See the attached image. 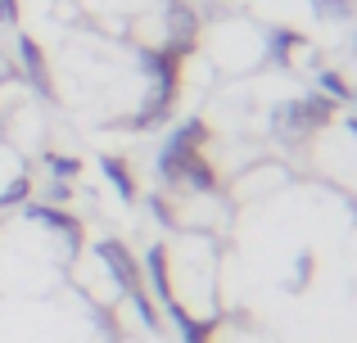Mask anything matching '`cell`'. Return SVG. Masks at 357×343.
Segmentation results:
<instances>
[{"label": "cell", "mask_w": 357, "mask_h": 343, "mask_svg": "<svg viewBox=\"0 0 357 343\" xmlns=\"http://www.w3.org/2000/svg\"><path fill=\"white\" fill-rule=\"evenodd\" d=\"M271 36L262 32L253 18H213L208 27L199 32V59L208 68H222V72H249L258 63L271 59Z\"/></svg>", "instance_id": "1"}]
</instances>
